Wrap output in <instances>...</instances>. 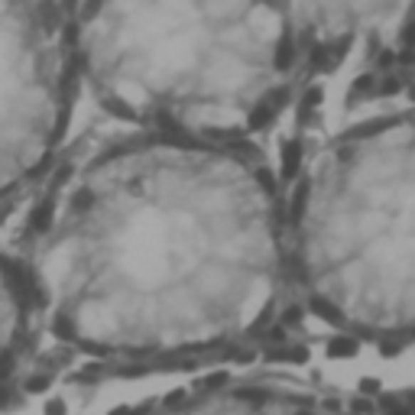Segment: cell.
<instances>
[{"instance_id":"1","label":"cell","mask_w":415,"mask_h":415,"mask_svg":"<svg viewBox=\"0 0 415 415\" xmlns=\"http://www.w3.org/2000/svg\"><path fill=\"white\" fill-rule=\"evenodd\" d=\"M23 276L85 354L224 347L266 328L292 283L285 204L241 146L140 133L75 169Z\"/></svg>"},{"instance_id":"2","label":"cell","mask_w":415,"mask_h":415,"mask_svg":"<svg viewBox=\"0 0 415 415\" xmlns=\"http://www.w3.org/2000/svg\"><path fill=\"white\" fill-rule=\"evenodd\" d=\"M78 78L143 133L237 146L285 98L308 49L295 4H88Z\"/></svg>"},{"instance_id":"3","label":"cell","mask_w":415,"mask_h":415,"mask_svg":"<svg viewBox=\"0 0 415 415\" xmlns=\"http://www.w3.org/2000/svg\"><path fill=\"white\" fill-rule=\"evenodd\" d=\"M289 279L370 341L415 337V107L337 133L285 204Z\"/></svg>"},{"instance_id":"4","label":"cell","mask_w":415,"mask_h":415,"mask_svg":"<svg viewBox=\"0 0 415 415\" xmlns=\"http://www.w3.org/2000/svg\"><path fill=\"white\" fill-rule=\"evenodd\" d=\"M75 7L0 4V201L33 182L65 137L78 81Z\"/></svg>"},{"instance_id":"5","label":"cell","mask_w":415,"mask_h":415,"mask_svg":"<svg viewBox=\"0 0 415 415\" xmlns=\"http://www.w3.org/2000/svg\"><path fill=\"white\" fill-rule=\"evenodd\" d=\"M149 415H315V412L285 393L231 387L185 396V399H175Z\"/></svg>"},{"instance_id":"6","label":"cell","mask_w":415,"mask_h":415,"mask_svg":"<svg viewBox=\"0 0 415 415\" xmlns=\"http://www.w3.org/2000/svg\"><path fill=\"white\" fill-rule=\"evenodd\" d=\"M33 315L36 312H33L26 276L0 253V377L20 354Z\"/></svg>"},{"instance_id":"7","label":"cell","mask_w":415,"mask_h":415,"mask_svg":"<svg viewBox=\"0 0 415 415\" xmlns=\"http://www.w3.org/2000/svg\"><path fill=\"white\" fill-rule=\"evenodd\" d=\"M402 65H406V78L415 91V16L406 23V36H402Z\"/></svg>"}]
</instances>
